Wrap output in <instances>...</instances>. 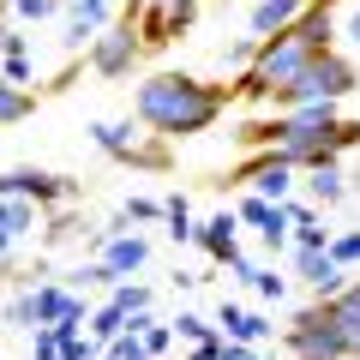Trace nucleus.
Returning <instances> with one entry per match:
<instances>
[{"label": "nucleus", "mask_w": 360, "mask_h": 360, "mask_svg": "<svg viewBox=\"0 0 360 360\" xmlns=\"http://www.w3.org/2000/svg\"><path fill=\"white\" fill-rule=\"evenodd\" d=\"M0 198H30L37 210H66L84 198V180L54 168H0Z\"/></svg>", "instance_id": "3"}, {"label": "nucleus", "mask_w": 360, "mask_h": 360, "mask_svg": "<svg viewBox=\"0 0 360 360\" xmlns=\"http://www.w3.org/2000/svg\"><path fill=\"white\" fill-rule=\"evenodd\" d=\"M60 6H66V0H60Z\"/></svg>", "instance_id": "32"}, {"label": "nucleus", "mask_w": 360, "mask_h": 360, "mask_svg": "<svg viewBox=\"0 0 360 360\" xmlns=\"http://www.w3.org/2000/svg\"><path fill=\"white\" fill-rule=\"evenodd\" d=\"M162 222H168V240H180V246H186V240L198 234V222H193V205H186V193H168V198H162Z\"/></svg>", "instance_id": "16"}, {"label": "nucleus", "mask_w": 360, "mask_h": 360, "mask_svg": "<svg viewBox=\"0 0 360 360\" xmlns=\"http://www.w3.org/2000/svg\"><path fill=\"white\" fill-rule=\"evenodd\" d=\"M295 246L300 252H324V246H330V229H319V217L295 222Z\"/></svg>", "instance_id": "19"}, {"label": "nucleus", "mask_w": 360, "mask_h": 360, "mask_svg": "<svg viewBox=\"0 0 360 360\" xmlns=\"http://www.w3.org/2000/svg\"><path fill=\"white\" fill-rule=\"evenodd\" d=\"M108 360H150V354H144V336L139 330H120L115 342H108Z\"/></svg>", "instance_id": "21"}, {"label": "nucleus", "mask_w": 360, "mask_h": 360, "mask_svg": "<svg viewBox=\"0 0 360 360\" xmlns=\"http://www.w3.org/2000/svg\"><path fill=\"white\" fill-rule=\"evenodd\" d=\"M193 360H222V336H210V342L193 348Z\"/></svg>", "instance_id": "28"}, {"label": "nucleus", "mask_w": 360, "mask_h": 360, "mask_svg": "<svg viewBox=\"0 0 360 360\" xmlns=\"http://www.w3.org/2000/svg\"><path fill=\"white\" fill-rule=\"evenodd\" d=\"M37 103H42V90L13 84V78H0V127H25V120L37 115Z\"/></svg>", "instance_id": "12"}, {"label": "nucleus", "mask_w": 360, "mask_h": 360, "mask_svg": "<svg viewBox=\"0 0 360 360\" xmlns=\"http://www.w3.org/2000/svg\"><path fill=\"white\" fill-rule=\"evenodd\" d=\"M307 360H342V354H307Z\"/></svg>", "instance_id": "30"}, {"label": "nucleus", "mask_w": 360, "mask_h": 360, "mask_svg": "<svg viewBox=\"0 0 360 360\" xmlns=\"http://www.w3.org/2000/svg\"><path fill=\"white\" fill-rule=\"evenodd\" d=\"M90 139H96V150L103 156H115V162H127V168H150V174H162L168 162H174V150H168V139H139L132 127H115V120H96L90 127Z\"/></svg>", "instance_id": "4"}, {"label": "nucleus", "mask_w": 360, "mask_h": 360, "mask_svg": "<svg viewBox=\"0 0 360 360\" xmlns=\"http://www.w3.org/2000/svg\"><path fill=\"white\" fill-rule=\"evenodd\" d=\"M240 217H234V210H222V217H210V222H198V234L193 240L205 246L210 258H217V264H240ZM240 276H246V264H240Z\"/></svg>", "instance_id": "6"}, {"label": "nucleus", "mask_w": 360, "mask_h": 360, "mask_svg": "<svg viewBox=\"0 0 360 360\" xmlns=\"http://www.w3.org/2000/svg\"><path fill=\"white\" fill-rule=\"evenodd\" d=\"M18 6V18H49V13H60V0H13Z\"/></svg>", "instance_id": "26"}, {"label": "nucleus", "mask_w": 360, "mask_h": 360, "mask_svg": "<svg viewBox=\"0 0 360 360\" xmlns=\"http://www.w3.org/2000/svg\"><path fill=\"white\" fill-rule=\"evenodd\" d=\"M307 193H312V205H342V198H348V180H342V168H336V162L307 168Z\"/></svg>", "instance_id": "15"}, {"label": "nucleus", "mask_w": 360, "mask_h": 360, "mask_svg": "<svg viewBox=\"0 0 360 360\" xmlns=\"http://www.w3.org/2000/svg\"><path fill=\"white\" fill-rule=\"evenodd\" d=\"M348 193H354V198H360V174H354V180H348Z\"/></svg>", "instance_id": "29"}, {"label": "nucleus", "mask_w": 360, "mask_h": 360, "mask_svg": "<svg viewBox=\"0 0 360 360\" xmlns=\"http://www.w3.org/2000/svg\"><path fill=\"white\" fill-rule=\"evenodd\" d=\"M120 0H72V25H66V49H84V42H96V30H103V18L115 13Z\"/></svg>", "instance_id": "11"}, {"label": "nucleus", "mask_w": 360, "mask_h": 360, "mask_svg": "<svg viewBox=\"0 0 360 360\" xmlns=\"http://www.w3.org/2000/svg\"><path fill=\"white\" fill-rule=\"evenodd\" d=\"M174 330L186 336V342H210V336H217V330H210L205 319H198V312H180V319H174Z\"/></svg>", "instance_id": "23"}, {"label": "nucleus", "mask_w": 360, "mask_h": 360, "mask_svg": "<svg viewBox=\"0 0 360 360\" xmlns=\"http://www.w3.org/2000/svg\"><path fill=\"white\" fill-rule=\"evenodd\" d=\"M324 307H330V324H336V336H342V354L360 360V283H342Z\"/></svg>", "instance_id": "8"}, {"label": "nucleus", "mask_w": 360, "mask_h": 360, "mask_svg": "<svg viewBox=\"0 0 360 360\" xmlns=\"http://www.w3.org/2000/svg\"><path fill=\"white\" fill-rule=\"evenodd\" d=\"M222 360H258L252 342H222Z\"/></svg>", "instance_id": "27"}, {"label": "nucleus", "mask_w": 360, "mask_h": 360, "mask_svg": "<svg viewBox=\"0 0 360 360\" xmlns=\"http://www.w3.org/2000/svg\"><path fill=\"white\" fill-rule=\"evenodd\" d=\"M283 348H288L295 360H307V354H342V336H336V324H330V307L312 300L307 312H295L288 330H283ZM342 360H348V354H342Z\"/></svg>", "instance_id": "5"}, {"label": "nucleus", "mask_w": 360, "mask_h": 360, "mask_svg": "<svg viewBox=\"0 0 360 360\" xmlns=\"http://www.w3.org/2000/svg\"><path fill=\"white\" fill-rule=\"evenodd\" d=\"M246 276H252V288H258V295H264V300H276V295H283V276H276V270H246Z\"/></svg>", "instance_id": "24"}, {"label": "nucleus", "mask_w": 360, "mask_h": 360, "mask_svg": "<svg viewBox=\"0 0 360 360\" xmlns=\"http://www.w3.org/2000/svg\"><path fill=\"white\" fill-rule=\"evenodd\" d=\"M84 324H90V336H96V342H115V336L127 330V312H120L115 300H108V307H103V312H90Z\"/></svg>", "instance_id": "17"}, {"label": "nucleus", "mask_w": 360, "mask_h": 360, "mask_svg": "<svg viewBox=\"0 0 360 360\" xmlns=\"http://www.w3.org/2000/svg\"><path fill=\"white\" fill-rule=\"evenodd\" d=\"M139 6H144V0H120L115 25H103V30H96V42L84 49V66H90L96 78H108V84L132 78V72H139V60H144V42H139Z\"/></svg>", "instance_id": "2"}, {"label": "nucleus", "mask_w": 360, "mask_h": 360, "mask_svg": "<svg viewBox=\"0 0 360 360\" xmlns=\"http://www.w3.org/2000/svg\"><path fill=\"white\" fill-rule=\"evenodd\" d=\"M84 234H96L84 217H78L72 205L66 210H49V229H42V252H60V246H72V240H84Z\"/></svg>", "instance_id": "13"}, {"label": "nucleus", "mask_w": 360, "mask_h": 360, "mask_svg": "<svg viewBox=\"0 0 360 360\" xmlns=\"http://www.w3.org/2000/svg\"><path fill=\"white\" fill-rule=\"evenodd\" d=\"M96 240H103V264L115 270V276H132V270H144V258H150V240H144V234H108V229H96Z\"/></svg>", "instance_id": "9"}, {"label": "nucleus", "mask_w": 360, "mask_h": 360, "mask_svg": "<svg viewBox=\"0 0 360 360\" xmlns=\"http://www.w3.org/2000/svg\"><path fill=\"white\" fill-rule=\"evenodd\" d=\"M270 210H276V205H270V198H240V222H258V229H264V217H270Z\"/></svg>", "instance_id": "25"}, {"label": "nucleus", "mask_w": 360, "mask_h": 360, "mask_svg": "<svg viewBox=\"0 0 360 360\" xmlns=\"http://www.w3.org/2000/svg\"><path fill=\"white\" fill-rule=\"evenodd\" d=\"M252 54H258V37H240V42H229V49H222V66H252Z\"/></svg>", "instance_id": "22"}, {"label": "nucleus", "mask_w": 360, "mask_h": 360, "mask_svg": "<svg viewBox=\"0 0 360 360\" xmlns=\"http://www.w3.org/2000/svg\"><path fill=\"white\" fill-rule=\"evenodd\" d=\"M354 37H360V18H354Z\"/></svg>", "instance_id": "31"}, {"label": "nucleus", "mask_w": 360, "mask_h": 360, "mask_svg": "<svg viewBox=\"0 0 360 360\" xmlns=\"http://www.w3.org/2000/svg\"><path fill=\"white\" fill-rule=\"evenodd\" d=\"M264 336H270V324L258 312H240L222 300V342H264Z\"/></svg>", "instance_id": "14"}, {"label": "nucleus", "mask_w": 360, "mask_h": 360, "mask_svg": "<svg viewBox=\"0 0 360 360\" xmlns=\"http://www.w3.org/2000/svg\"><path fill=\"white\" fill-rule=\"evenodd\" d=\"M108 300H115V307L132 319V312H144V307H150V288H144V283H115V288H108Z\"/></svg>", "instance_id": "18"}, {"label": "nucleus", "mask_w": 360, "mask_h": 360, "mask_svg": "<svg viewBox=\"0 0 360 360\" xmlns=\"http://www.w3.org/2000/svg\"><path fill=\"white\" fill-rule=\"evenodd\" d=\"M300 13H307V0H258L252 13H246V30L264 42V37H276V30H288Z\"/></svg>", "instance_id": "10"}, {"label": "nucleus", "mask_w": 360, "mask_h": 360, "mask_svg": "<svg viewBox=\"0 0 360 360\" xmlns=\"http://www.w3.org/2000/svg\"><path fill=\"white\" fill-rule=\"evenodd\" d=\"M30 312H37V324H66V319H90L84 300L72 295L66 283H37L30 288Z\"/></svg>", "instance_id": "7"}, {"label": "nucleus", "mask_w": 360, "mask_h": 360, "mask_svg": "<svg viewBox=\"0 0 360 360\" xmlns=\"http://www.w3.org/2000/svg\"><path fill=\"white\" fill-rule=\"evenodd\" d=\"M240 103L229 78H198V72H150L132 90V115L168 144H186L198 132H210L229 108Z\"/></svg>", "instance_id": "1"}, {"label": "nucleus", "mask_w": 360, "mask_h": 360, "mask_svg": "<svg viewBox=\"0 0 360 360\" xmlns=\"http://www.w3.org/2000/svg\"><path fill=\"white\" fill-rule=\"evenodd\" d=\"M330 264H360V229H348V234H330Z\"/></svg>", "instance_id": "20"}]
</instances>
